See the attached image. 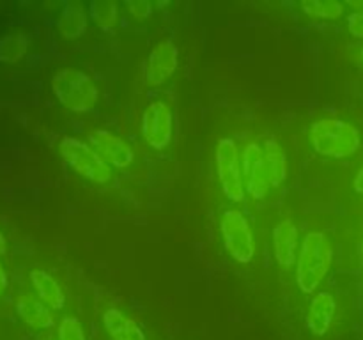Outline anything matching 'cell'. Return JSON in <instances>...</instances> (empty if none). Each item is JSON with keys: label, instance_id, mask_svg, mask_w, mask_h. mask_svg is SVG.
<instances>
[{"label": "cell", "instance_id": "obj_1", "mask_svg": "<svg viewBox=\"0 0 363 340\" xmlns=\"http://www.w3.org/2000/svg\"><path fill=\"white\" fill-rule=\"evenodd\" d=\"M333 248L325 232H308L303 237L296 262V282L301 293L312 294L325 280L332 266Z\"/></svg>", "mask_w": 363, "mask_h": 340}, {"label": "cell", "instance_id": "obj_2", "mask_svg": "<svg viewBox=\"0 0 363 340\" xmlns=\"http://www.w3.org/2000/svg\"><path fill=\"white\" fill-rule=\"evenodd\" d=\"M311 138L315 151L328 158H347L358 151L362 142L353 124L333 117L312 124Z\"/></svg>", "mask_w": 363, "mask_h": 340}, {"label": "cell", "instance_id": "obj_3", "mask_svg": "<svg viewBox=\"0 0 363 340\" xmlns=\"http://www.w3.org/2000/svg\"><path fill=\"white\" fill-rule=\"evenodd\" d=\"M52 89L57 99L73 112H91L99 98V91L92 78L74 67L57 71Z\"/></svg>", "mask_w": 363, "mask_h": 340}, {"label": "cell", "instance_id": "obj_4", "mask_svg": "<svg viewBox=\"0 0 363 340\" xmlns=\"http://www.w3.org/2000/svg\"><path fill=\"white\" fill-rule=\"evenodd\" d=\"M60 154L64 162L77 174L87 177L92 183H108L112 177V166L96 152L92 145L77 137H64L60 140Z\"/></svg>", "mask_w": 363, "mask_h": 340}, {"label": "cell", "instance_id": "obj_5", "mask_svg": "<svg viewBox=\"0 0 363 340\" xmlns=\"http://www.w3.org/2000/svg\"><path fill=\"white\" fill-rule=\"evenodd\" d=\"M220 230H222L223 246L229 251L230 257L241 264L252 262L255 254L254 234L243 212L238 209L223 211L220 216Z\"/></svg>", "mask_w": 363, "mask_h": 340}, {"label": "cell", "instance_id": "obj_6", "mask_svg": "<svg viewBox=\"0 0 363 340\" xmlns=\"http://www.w3.org/2000/svg\"><path fill=\"white\" fill-rule=\"evenodd\" d=\"M216 172L223 193L233 202L245 200L243 176H241L240 151L234 138H220L216 144Z\"/></svg>", "mask_w": 363, "mask_h": 340}, {"label": "cell", "instance_id": "obj_7", "mask_svg": "<svg viewBox=\"0 0 363 340\" xmlns=\"http://www.w3.org/2000/svg\"><path fill=\"white\" fill-rule=\"evenodd\" d=\"M241 176H243L245 191L254 198H264L272 188L264 151L257 142H248L245 145L241 154Z\"/></svg>", "mask_w": 363, "mask_h": 340}, {"label": "cell", "instance_id": "obj_8", "mask_svg": "<svg viewBox=\"0 0 363 340\" xmlns=\"http://www.w3.org/2000/svg\"><path fill=\"white\" fill-rule=\"evenodd\" d=\"M142 135L151 147L165 149L172 142L174 117L172 110L163 101H155L144 110L142 115Z\"/></svg>", "mask_w": 363, "mask_h": 340}, {"label": "cell", "instance_id": "obj_9", "mask_svg": "<svg viewBox=\"0 0 363 340\" xmlns=\"http://www.w3.org/2000/svg\"><path fill=\"white\" fill-rule=\"evenodd\" d=\"M89 142L96 149L99 156L105 159L108 165L116 169H126L131 165L135 154L131 145L119 135L112 133L108 130H96L89 133Z\"/></svg>", "mask_w": 363, "mask_h": 340}, {"label": "cell", "instance_id": "obj_10", "mask_svg": "<svg viewBox=\"0 0 363 340\" xmlns=\"http://www.w3.org/2000/svg\"><path fill=\"white\" fill-rule=\"evenodd\" d=\"M177 60H179V52L177 46L170 39L160 41L155 48L151 50L145 64V80L149 85H162L169 80L177 69Z\"/></svg>", "mask_w": 363, "mask_h": 340}, {"label": "cell", "instance_id": "obj_11", "mask_svg": "<svg viewBox=\"0 0 363 340\" xmlns=\"http://www.w3.org/2000/svg\"><path fill=\"white\" fill-rule=\"evenodd\" d=\"M298 227L291 218L282 220L273 229V251L282 268H291L296 261Z\"/></svg>", "mask_w": 363, "mask_h": 340}, {"label": "cell", "instance_id": "obj_12", "mask_svg": "<svg viewBox=\"0 0 363 340\" xmlns=\"http://www.w3.org/2000/svg\"><path fill=\"white\" fill-rule=\"evenodd\" d=\"M337 312V301L330 293H318L311 301L307 314V326L315 336L328 333Z\"/></svg>", "mask_w": 363, "mask_h": 340}, {"label": "cell", "instance_id": "obj_13", "mask_svg": "<svg viewBox=\"0 0 363 340\" xmlns=\"http://www.w3.org/2000/svg\"><path fill=\"white\" fill-rule=\"evenodd\" d=\"M16 312L25 324L35 329H48L55 324L52 312L48 310L45 303L39 298L23 294L16 301Z\"/></svg>", "mask_w": 363, "mask_h": 340}, {"label": "cell", "instance_id": "obj_14", "mask_svg": "<svg viewBox=\"0 0 363 340\" xmlns=\"http://www.w3.org/2000/svg\"><path fill=\"white\" fill-rule=\"evenodd\" d=\"M89 14L80 2L69 0L62 6L60 16L57 20V28L67 39H77L87 30Z\"/></svg>", "mask_w": 363, "mask_h": 340}, {"label": "cell", "instance_id": "obj_15", "mask_svg": "<svg viewBox=\"0 0 363 340\" xmlns=\"http://www.w3.org/2000/svg\"><path fill=\"white\" fill-rule=\"evenodd\" d=\"M103 324L113 340H145L140 326L117 308H108L103 314Z\"/></svg>", "mask_w": 363, "mask_h": 340}, {"label": "cell", "instance_id": "obj_16", "mask_svg": "<svg viewBox=\"0 0 363 340\" xmlns=\"http://www.w3.org/2000/svg\"><path fill=\"white\" fill-rule=\"evenodd\" d=\"M30 282L38 290V298L46 307L53 308V310H62L66 305V296H64L59 282L50 273L43 271V269H32Z\"/></svg>", "mask_w": 363, "mask_h": 340}, {"label": "cell", "instance_id": "obj_17", "mask_svg": "<svg viewBox=\"0 0 363 340\" xmlns=\"http://www.w3.org/2000/svg\"><path fill=\"white\" fill-rule=\"evenodd\" d=\"M262 151H264L266 165H268L269 184H272V188L280 186L287 177L286 151H284L275 140H272V138H269V140H264Z\"/></svg>", "mask_w": 363, "mask_h": 340}, {"label": "cell", "instance_id": "obj_18", "mask_svg": "<svg viewBox=\"0 0 363 340\" xmlns=\"http://www.w3.org/2000/svg\"><path fill=\"white\" fill-rule=\"evenodd\" d=\"M89 16L101 30H113L119 20V7L116 0H91Z\"/></svg>", "mask_w": 363, "mask_h": 340}, {"label": "cell", "instance_id": "obj_19", "mask_svg": "<svg viewBox=\"0 0 363 340\" xmlns=\"http://www.w3.org/2000/svg\"><path fill=\"white\" fill-rule=\"evenodd\" d=\"M28 50V38L21 32H13L0 38V60L2 62H16L23 59Z\"/></svg>", "mask_w": 363, "mask_h": 340}, {"label": "cell", "instance_id": "obj_20", "mask_svg": "<svg viewBox=\"0 0 363 340\" xmlns=\"http://www.w3.org/2000/svg\"><path fill=\"white\" fill-rule=\"evenodd\" d=\"M301 9L308 14V16H321V18H339L342 14L344 6L335 0H328V2H319V0H303L301 2Z\"/></svg>", "mask_w": 363, "mask_h": 340}, {"label": "cell", "instance_id": "obj_21", "mask_svg": "<svg viewBox=\"0 0 363 340\" xmlns=\"http://www.w3.org/2000/svg\"><path fill=\"white\" fill-rule=\"evenodd\" d=\"M59 340H87L82 322L73 315H66L59 324Z\"/></svg>", "mask_w": 363, "mask_h": 340}, {"label": "cell", "instance_id": "obj_22", "mask_svg": "<svg viewBox=\"0 0 363 340\" xmlns=\"http://www.w3.org/2000/svg\"><path fill=\"white\" fill-rule=\"evenodd\" d=\"M126 9L135 20H147L152 14V4L149 0H128Z\"/></svg>", "mask_w": 363, "mask_h": 340}, {"label": "cell", "instance_id": "obj_23", "mask_svg": "<svg viewBox=\"0 0 363 340\" xmlns=\"http://www.w3.org/2000/svg\"><path fill=\"white\" fill-rule=\"evenodd\" d=\"M347 28L357 38H363V13H351L347 16Z\"/></svg>", "mask_w": 363, "mask_h": 340}, {"label": "cell", "instance_id": "obj_24", "mask_svg": "<svg viewBox=\"0 0 363 340\" xmlns=\"http://www.w3.org/2000/svg\"><path fill=\"white\" fill-rule=\"evenodd\" d=\"M353 188L357 193H362L363 195V166L360 170H358V174L354 176V181H353Z\"/></svg>", "mask_w": 363, "mask_h": 340}, {"label": "cell", "instance_id": "obj_25", "mask_svg": "<svg viewBox=\"0 0 363 340\" xmlns=\"http://www.w3.org/2000/svg\"><path fill=\"white\" fill-rule=\"evenodd\" d=\"M6 289H7V275H6V271H4L2 264H0V298H2L4 290Z\"/></svg>", "mask_w": 363, "mask_h": 340}, {"label": "cell", "instance_id": "obj_26", "mask_svg": "<svg viewBox=\"0 0 363 340\" xmlns=\"http://www.w3.org/2000/svg\"><path fill=\"white\" fill-rule=\"evenodd\" d=\"M351 7H353V13H363V0H350Z\"/></svg>", "mask_w": 363, "mask_h": 340}, {"label": "cell", "instance_id": "obj_27", "mask_svg": "<svg viewBox=\"0 0 363 340\" xmlns=\"http://www.w3.org/2000/svg\"><path fill=\"white\" fill-rule=\"evenodd\" d=\"M7 251V241H6V236H4V232L0 230V255H4Z\"/></svg>", "mask_w": 363, "mask_h": 340}, {"label": "cell", "instance_id": "obj_28", "mask_svg": "<svg viewBox=\"0 0 363 340\" xmlns=\"http://www.w3.org/2000/svg\"><path fill=\"white\" fill-rule=\"evenodd\" d=\"M362 60H363V48H362Z\"/></svg>", "mask_w": 363, "mask_h": 340}, {"label": "cell", "instance_id": "obj_29", "mask_svg": "<svg viewBox=\"0 0 363 340\" xmlns=\"http://www.w3.org/2000/svg\"><path fill=\"white\" fill-rule=\"evenodd\" d=\"M362 254H363V243H362Z\"/></svg>", "mask_w": 363, "mask_h": 340}]
</instances>
